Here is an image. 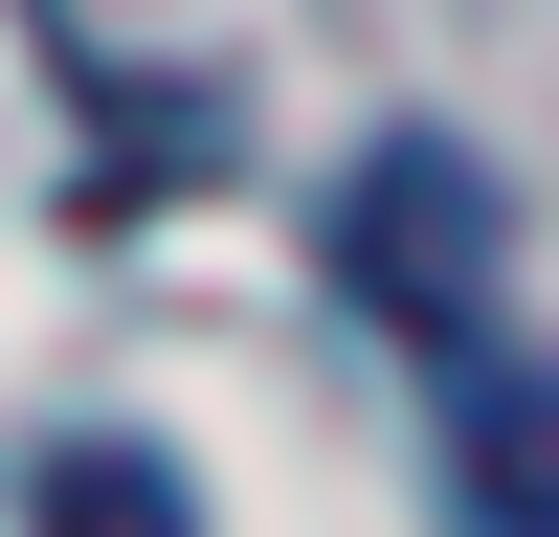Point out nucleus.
Instances as JSON below:
<instances>
[{
  "label": "nucleus",
  "instance_id": "1",
  "mask_svg": "<svg viewBox=\"0 0 559 537\" xmlns=\"http://www.w3.org/2000/svg\"><path fill=\"white\" fill-rule=\"evenodd\" d=\"M336 291L381 313L403 358H492V157L381 134V157L336 179Z\"/></svg>",
  "mask_w": 559,
  "mask_h": 537
},
{
  "label": "nucleus",
  "instance_id": "2",
  "mask_svg": "<svg viewBox=\"0 0 559 537\" xmlns=\"http://www.w3.org/2000/svg\"><path fill=\"white\" fill-rule=\"evenodd\" d=\"M448 515L471 537H559V381L537 358H448Z\"/></svg>",
  "mask_w": 559,
  "mask_h": 537
},
{
  "label": "nucleus",
  "instance_id": "3",
  "mask_svg": "<svg viewBox=\"0 0 559 537\" xmlns=\"http://www.w3.org/2000/svg\"><path fill=\"white\" fill-rule=\"evenodd\" d=\"M45 537H202V515H179L157 448H68V470H45Z\"/></svg>",
  "mask_w": 559,
  "mask_h": 537
}]
</instances>
